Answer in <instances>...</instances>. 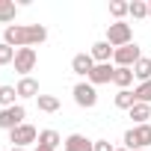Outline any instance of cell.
<instances>
[{
    "label": "cell",
    "mask_w": 151,
    "mask_h": 151,
    "mask_svg": "<svg viewBox=\"0 0 151 151\" xmlns=\"http://www.w3.org/2000/svg\"><path fill=\"white\" fill-rule=\"evenodd\" d=\"M113 77H116V65L104 62V65H95V68H92L89 83H92V86H104V83H113Z\"/></svg>",
    "instance_id": "30bf717a"
},
{
    "label": "cell",
    "mask_w": 151,
    "mask_h": 151,
    "mask_svg": "<svg viewBox=\"0 0 151 151\" xmlns=\"http://www.w3.org/2000/svg\"><path fill=\"white\" fill-rule=\"evenodd\" d=\"M92 68H95V59H92V53H74V56H71V71L77 74V77H86V80H89Z\"/></svg>",
    "instance_id": "9c48e42d"
},
{
    "label": "cell",
    "mask_w": 151,
    "mask_h": 151,
    "mask_svg": "<svg viewBox=\"0 0 151 151\" xmlns=\"http://www.w3.org/2000/svg\"><path fill=\"white\" fill-rule=\"evenodd\" d=\"M36 62H39L36 47H18L15 50V71L21 74V77H30V71L36 68Z\"/></svg>",
    "instance_id": "52a82bcc"
},
{
    "label": "cell",
    "mask_w": 151,
    "mask_h": 151,
    "mask_svg": "<svg viewBox=\"0 0 151 151\" xmlns=\"http://www.w3.org/2000/svg\"><path fill=\"white\" fill-rule=\"evenodd\" d=\"M139 59H142V50H139L136 42H130V45H124V47H116V53H113L116 68H133Z\"/></svg>",
    "instance_id": "277c9868"
},
{
    "label": "cell",
    "mask_w": 151,
    "mask_h": 151,
    "mask_svg": "<svg viewBox=\"0 0 151 151\" xmlns=\"http://www.w3.org/2000/svg\"><path fill=\"white\" fill-rule=\"evenodd\" d=\"M59 142H65V139H62L56 130H50V127L39 133V145H47V148H53V151H56V148H59Z\"/></svg>",
    "instance_id": "ac0fdd59"
},
{
    "label": "cell",
    "mask_w": 151,
    "mask_h": 151,
    "mask_svg": "<svg viewBox=\"0 0 151 151\" xmlns=\"http://www.w3.org/2000/svg\"><path fill=\"white\" fill-rule=\"evenodd\" d=\"M95 151H116L110 139H95Z\"/></svg>",
    "instance_id": "484cf974"
},
{
    "label": "cell",
    "mask_w": 151,
    "mask_h": 151,
    "mask_svg": "<svg viewBox=\"0 0 151 151\" xmlns=\"http://www.w3.org/2000/svg\"><path fill=\"white\" fill-rule=\"evenodd\" d=\"M148 18H151V0H148Z\"/></svg>",
    "instance_id": "83f0119b"
},
{
    "label": "cell",
    "mask_w": 151,
    "mask_h": 151,
    "mask_svg": "<svg viewBox=\"0 0 151 151\" xmlns=\"http://www.w3.org/2000/svg\"><path fill=\"white\" fill-rule=\"evenodd\" d=\"M18 89L15 86H0V110H6V107H15L18 101Z\"/></svg>",
    "instance_id": "d6986e66"
},
{
    "label": "cell",
    "mask_w": 151,
    "mask_h": 151,
    "mask_svg": "<svg viewBox=\"0 0 151 151\" xmlns=\"http://www.w3.org/2000/svg\"><path fill=\"white\" fill-rule=\"evenodd\" d=\"M62 151H95V142L86 139L83 133H71V136H65Z\"/></svg>",
    "instance_id": "8fae6325"
},
{
    "label": "cell",
    "mask_w": 151,
    "mask_h": 151,
    "mask_svg": "<svg viewBox=\"0 0 151 151\" xmlns=\"http://www.w3.org/2000/svg\"><path fill=\"white\" fill-rule=\"evenodd\" d=\"M9 142H12V148H27L30 142H39V130L33 127V124H21V127H15V130H9Z\"/></svg>",
    "instance_id": "ba28073f"
},
{
    "label": "cell",
    "mask_w": 151,
    "mask_h": 151,
    "mask_svg": "<svg viewBox=\"0 0 151 151\" xmlns=\"http://www.w3.org/2000/svg\"><path fill=\"white\" fill-rule=\"evenodd\" d=\"M133 80H136V77H133V68H116V77H113V83H116L119 89H127Z\"/></svg>",
    "instance_id": "ffe728a7"
},
{
    "label": "cell",
    "mask_w": 151,
    "mask_h": 151,
    "mask_svg": "<svg viewBox=\"0 0 151 151\" xmlns=\"http://www.w3.org/2000/svg\"><path fill=\"white\" fill-rule=\"evenodd\" d=\"M47 39V27L45 24H12L3 30V42L9 47H36Z\"/></svg>",
    "instance_id": "6da1fadb"
},
{
    "label": "cell",
    "mask_w": 151,
    "mask_h": 151,
    "mask_svg": "<svg viewBox=\"0 0 151 151\" xmlns=\"http://www.w3.org/2000/svg\"><path fill=\"white\" fill-rule=\"evenodd\" d=\"M116 151H127V148H116Z\"/></svg>",
    "instance_id": "f546056e"
},
{
    "label": "cell",
    "mask_w": 151,
    "mask_h": 151,
    "mask_svg": "<svg viewBox=\"0 0 151 151\" xmlns=\"http://www.w3.org/2000/svg\"><path fill=\"white\" fill-rule=\"evenodd\" d=\"M18 98H39L42 92H39V80H33V77H21L18 80Z\"/></svg>",
    "instance_id": "4fadbf2b"
},
{
    "label": "cell",
    "mask_w": 151,
    "mask_h": 151,
    "mask_svg": "<svg viewBox=\"0 0 151 151\" xmlns=\"http://www.w3.org/2000/svg\"><path fill=\"white\" fill-rule=\"evenodd\" d=\"M15 62V47H9L6 42H0V65H9Z\"/></svg>",
    "instance_id": "d4e9b609"
},
{
    "label": "cell",
    "mask_w": 151,
    "mask_h": 151,
    "mask_svg": "<svg viewBox=\"0 0 151 151\" xmlns=\"http://www.w3.org/2000/svg\"><path fill=\"white\" fill-rule=\"evenodd\" d=\"M133 98H136V104H151V80L139 83V86L133 89Z\"/></svg>",
    "instance_id": "7402d4cb"
},
{
    "label": "cell",
    "mask_w": 151,
    "mask_h": 151,
    "mask_svg": "<svg viewBox=\"0 0 151 151\" xmlns=\"http://www.w3.org/2000/svg\"><path fill=\"white\" fill-rule=\"evenodd\" d=\"M127 15H133L136 21L148 18V3H145V0H133V3H130V9H127Z\"/></svg>",
    "instance_id": "cb8c5ba5"
},
{
    "label": "cell",
    "mask_w": 151,
    "mask_h": 151,
    "mask_svg": "<svg viewBox=\"0 0 151 151\" xmlns=\"http://www.w3.org/2000/svg\"><path fill=\"white\" fill-rule=\"evenodd\" d=\"M127 116L133 119V124H148V119H151V104H133Z\"/></svg>",
    "instance_id": "5bb4252c"
},
{
    "label": "cell",
    "mask_w": 151,
    "mask_h": 151,
    "mask_svg": "<svg viewBox=\"0 0 151 151\" xmlns=\"http://www.w3.org/2000/svg\"><path fill=\"white\" fill-rule=\"evenodd\" d=\"M89 53H92V59H95V65H104V62H110L113 59V47H110V42L107 39H101V42H95L92 47H89Z\"/></svg>",
    "instance_id": "7c38bea8"
},
{
    "label": "cell",
    "mask_w": 151,
    "mask_h": 151,
    "mask_svg": "<svg viewBox=\"0 0 151 151\" xmlns=\"http://www.w3.org/2000/svg\"><path fill=\"white\" fill-rule=\"evenodd\" d=\"M124 148L127 151H151V124H133L124 130Z\"/></svg>",
    "instance_id": "7a4b0ae2"
},
{
    "label": "cell",
    "mask_w": 151,
    "mask_h": 151,
    "mask_svg": "<svg viewBox=\"0 0 151 151\" xmlns=\"http://www.w3.org/2000/svg\"><path fill=\"white\" fill-rule=\"evenodd\" d=\"M127 9H130V3H124V0H110V15H113L116 21H122V18L127 15Z\"/></svg>",
    "instance_id": "603a6c76"
},
{
    "label": "cell",
    "mask_w": 151,
    "mask_h": 151,
    "mask_svg": "<svg viewBox=\"0 0 151 151\" xmlns=\"http://www.w3.org/2000/svg\"><path fill=\"white\" fill-rule=\"evenodd\" d=\"M107 42H110L113 50L130 45V42H133V30H130V24H124V21H113V24L107 27Z\"/></svg>",
    "instance_id": "3957f363"
},
{
    "label": "cell",
    "mask_w": 151,
    "mask_h": 151,
    "mask_svg": "<svg viewBox=\"0 0 151 151\" xmlns=\"http://www.w3.org/2000/svg\"><path fill=\"white\" fill-rule=\"evenodd\" d=\"M139 151H142V148H139Z\"/></svg>",
    "instance_id": "4dcf8cb0"
},
{
    "label": "cell",
    "mask_w": 151,
    "mask_h": 151,
    "mask_svg": "<svg viewBox=\"0 0 151 151\" xmlns=\"http://www.w3.org/2000/svg\"><path fill=\"white\" fill-rule=\"evenodd\" d=\"M113 101H116V107H119V110H127V113H130V107L136 104V98H133V92H130V89H119Z\"/></svg>",
    "instance_id": "e0dca14e"
},
{
    "label": "cell",
    "mask_w": 151,
    "mask_h": 151,
    "mask_svg": "<svg viewBox=\"0 0 151 151\" xmlns=\"http://www.w3.org/2000/svg\"><path fill=\"white\" fill-rule=\"evenodd\" d=\"M15 15H18V6L12 3V0H0V24H9L12 27Z\"/></svg>",
    "instance_id": "9a60e30c"
},
{
    "label": "cell",
    "mask_w": 151,
    "mask_h": 151,
    "mask_svg": "<svg viewBox=\"0 0 151 151\" xmlns=\"http://www.w3.org/2000/svg\"><path fill=\"white\" fill-rule=\"evenodd\" d=\"M133 77L139 80V83H145V80H151V59L148 56H142L136 65H133Z\"/></svg>",
    "instance_id": "2e32d148"
},
{
    "label": "cell",
    "mask_w": 151,
    "mask_h": 151,
    "mask_svg": "<svg viewBox=\"0 0 151 151\" xmlns=\"http://www.w3.org/2000/svg\"><path fill=\"white\" fill-rule=\"evenodd\" d=\"M27 119V107L24 104H15V107H6V110H0V130H15L21 127Z\"/></svg>",
    "instance_id": "8992f818"
},
{
    "label": "cell",
    "mask_w": 151,
    "mask_h": 151,
    "mask_svg": "<svg viewBox=\"0 0 151 151\" xmlns=\"http://www.w3.org/2000/svg\"><path fill=\"white\" fill-rule=\"evenodd\" d=\"M36 151H53V148H47V145H36Z\"/></svg>",
    "instance_id": "4316f807"
},
{
    "label": "cell",
    "mask_w": 151,
    "mask_h": 151,
    "mask_svg": "<svg viewBox=\"0 0 151 151\" xmlns=\"http://www.w3.org/2000/svg\"><path fill=\"white\" fill-rule=\"evenodd\" d=\"M9 151H27V148H9Z\"/></svg>",
    "instance_id": "f1b7e54d"
},
{
    "label": "cell",
    "mask_w": 151,
    "mask_h": 151,
    "mask_svg": "<svg viewBox=\"0 0 151 151\" xmlns=\"http://www.w3.org/2000/svg\"><path fill=\"white\" fill-rule=\"evenodd\" d=\"M36 104H39L42 113H56V110H59V98H56V95H39Z\"/></svg>",
    "instance_id": "44dd1931"
},
{
    "label": "cell",
    "mask_w": 151,
    "mask_h": 151,
    "mask_svg": "<svg viewBox=\"0 0 151 151\" xmlns=\"http://www.w3.org/2000/svg\"><path fill=\"white\" fill-rule=\"evenodd\" d=\"M71 95H74V104H77V107H83V110H92V107L98 104V92H95V86H92V83H86V80L74 83Z\"/></svg>",
    "instance_id": "5b68a950"
}]
</instances>
